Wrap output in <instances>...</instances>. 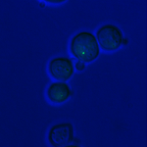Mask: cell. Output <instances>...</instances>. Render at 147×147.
Instances as JSON below:
<instances>
[{
    "label": "cell",
    "instance_id": "5",
    "mask_svg": "<svg viewBox=\"0 0 147 147\" xmlns=\"http://www.w3.org/2000/svg\"><path fill=\"white\" fill-rule=\"evenodd\" d=\"M46 95L52 103L61 104L66 102L71 97L72 89L67 82H54L47 88Z\"/></svg>",
    "mask_w": 147,
    "mask_h": 147
},
{
    "label": "cell",
    "instance_id": "1",
    "mask_svg": "<svg viewBox=\"0 0 147 147\" xmlns=\"http://www.w3.org/2000/svg\"><path fill=\"white\" fill-rule=\"evenodd\" d=\"M70 51L78 61L91 63L98 58L100 47L92 32L82 30L75 34L70 42Z\"/></svg>",
    "mask_w": 147,
    "mask_h": 147
},
{
    "label": "cell",
    "instance_id": "8",
    "mask_svg": "<svg viewBox=\"0 0 147 147\" xmlns=\"http://www.w3.org/2000/svg\"><path fill=\"white\" fill-rule=\"evenodd\" d=\"M127 38H123V41H122V45H127Z\"/></svg>",
    "mask_w": 147,
    "mask_h": 147
},
{
    "label": "cell",
    "instance_id": "3",
    "mask_svg": "<svg viewBox=\"0 0 147 147\" xmlns=\"http://www.w3.org/2000/svg\"><path fill=\"white\" fill-rule=\"evenodd\" d=\"M52 147H64L74 141V127L71 123H60L52 125L47 136Z\"/></svg>",
    "mask_w": 147,
    "mask_h": 147
},
{
    "label": "cell",
    "instance_id": "9",
    "mask_svg": "<svg viewBox=\"0 0 147 147\" xmlns=\"http://www.w3.org/2000/svg\"><path fill=\"white\" fill-rule=\"evenodd\" d=\"M48 3H53V4H58V3H63V1H47Z\"/></svg>",
    "mask_w": 147,
    "mask_h": 147
},
{
    "label": "cell",
    "instance_id": "4",
    "mask_svg": "<svg viewBox=\"0 0 147 147\" xmlns=\"http://www.w3.org/2000/svg\"><path fill=\"white\" fill-rule=\"evenodd\" d=\"M49 74L58 82H67L74 76V63L68 57H56L48 64Z\"/></svg>",
    "mask_w": 147,
    "mask_h": 147
},
{
    "label": "cell",
    "instance_id": "2",
    "mask_svg": "<svg viewBox=\"0 0 147 147\" xmlns=\"http://www.w3.org/2000/svg\"><path fill=\"white\" fill-rule=\"evenodd\" d=\"M95 37L102 50L111 52L122 46L124 35L119 27L112 24H106L97 30Z\"/></svg>",
    "mask_w": 147,
    "mask_h": 147
},
{
    "label": "cell",
    "instance_id": "6",
    "mask_svg": "<svg viewBox=\"0 0 147 147\" xmlns=\"http://www.w3.org/2000/svg\"><path fill=\"white\" fill-rule=\"evenodd\" d=\"M74 67H75V69H77L78 71H84L85 69V63L80 62V61H78Z\"/></svg>",
    "mask_w": 147,
    "mask_h": 147
},
{
    "label": "cell",
    "instance_id": "7",
    "mask_svg": "<svg viewBox=\"0 0 147 147\" xmlns=\"http://www.w3.org/2000/svg\"><path fill=\"white\" fill-rule=\"evenodd\" d=\"M64 147H80V145H77V144H68V145L64 146Z\"/></svg>",
    "mask_w": 147,
    "mask_h": 147
}]
</instances>
